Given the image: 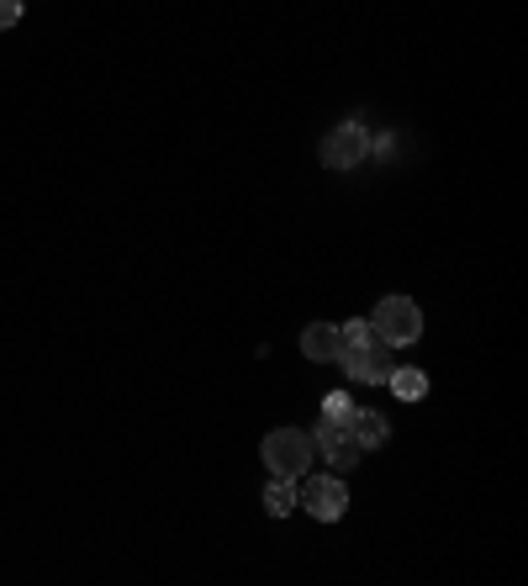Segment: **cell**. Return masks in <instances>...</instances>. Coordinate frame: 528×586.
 I'll list each match as a JSON object with an SVG mask.
<instances>
[{"instance_id": "1", "label": "cell", "mask_w": 528, "mask_h": 586, "mask_svg": "<svg viewBox=\"0 0 528 586\" xmlns=\"http://www.w3.org/2000/svg\"><path fill=\"white\" fill-rule=\"evenodd\" d=\"M264 466H270V476H281V481H302L306 466H312V439L306 433H296V428H275V433H264Z\"/></svg>"}, {"instance_id": "2", "label": "cell", "mask_w": 528, "mask_h": 586, "mask_svg": "<svg viewBox=\"0 0 528 586\" xmlns=\"http://www.w3.org/2000/svg\"><path fill=\"white\" fill-rule=\"evenodd\" d=\"M370 328H375V339H381V344H391V349L418 344V339H423V312L412 306V296H387V302L375 306Z\"/></svg>"}, {"instance_id": "3", "label": "cell", "mask_w": 528, "mask_h": 586, "mask_svg": "<svg viewBox=\"0 0 528 586\" xmlns=\"http://www.w3.org/2000/svg\"><path fill=\"white\" fill-rule=\"evenodd\" d=\"M339 364H344L349 381H360V385H381L391 370H397V364H391V344H381L375 333H370L365 344H344V349H339Z\"/></svg>"}, {"instance_id": "4", "label": "cell", "mask_w": 528, "mask_h": 586, "mask_svg": "<svg viewBox=\"0 0 528 586\" xmlns=\"http://www.w3.org/2000/svg\"><path fill=\"white\" fill-rule=\"evenodd\" d=\"M296 502L317 518V524H339L349 512V486L339 476H306L302 491H296Z\"/></svg>"}, {"instance_id": "5", "label": "cell", "mask_w": 528, "mask_h": 586, "mask_svg": "<svg viewBox=\"0 0 528 586\" xmlns=\"http://www.w3.org/2000/svg\"><path fill=\"white\" fill-rule=\"evenodd\" d=\"M370 154V133L360 121H344V127H333L323 138V164L327 169H354V164Z\"/></svg>"}, {"instance_id": "6", "label": "cell", "mask_w": 528, "mask_h": 586, "mask_svg": "<svg viewBox=\"0 0 528 586\" xmlns=\"http://www.w3.org/2000/svg\"><path fill=\"white\" fill-rule=\"evenodd\" d=\"M317 449H323L327 455V466H360V455H365V449L354 445V433H349V428H339V423H323L317 428Z\"/></svg>"}, {"instance_id": "7", "label": "cell", "mask_w": 528, "mask_h": 586, "mask_svg": "<svg viewBox=\"0 0 528 586\" xmlns=\"http://www.w3.org/2000/svg\"><path fill=\"white\" fill-rule=\"evenodd\" d=\"M339 349H344V339H339V328H333V323H312L302 333V354H306V360L327 364V360H339Z\"/></svg>"}, {"instance_id": "8", "label": "cell", "mask_w": 528, "mask_h": 586, "mask_svg": "<svg viewBox=\"0 0 528 586\" xmlns=\"http://www.w3.org/2000/svg\"><path fill=\"white\" fill-rule=\"evenodd\" d=\"M349 433H354V445H360V449H381L391 439V423L381 418V412H354Z\"/></svg>"}, {"instance_id": "9", "label": "cell", "mask_w": 528, "mask_h": 586, "mask_svg": "<svg viewBox=\"0 0 528 586\" xmlns=\"http://www.w3.org/2000/svg\"><path fill=\"white\" fill-rule=\"evenodd\" d=\"M387 385L402 397V402H423V397H428V375H423V370H391Z\"/></svg>"}, {"instance_id": "10", "label": "cell", "mask_w": 528, "mask_h": 586, "mask_svg": "<svg viewBox=\"0 0 528 586\" xmlns=\"http://www.w3.org/2000/svg\"><path fill=\"white\" fill-rule=\"evenodd\" d=\"M291 507H296V486L275 476V481L264 486V512H275V518H285Z\"/></svg>"}, {"instance_id": "11", "label": "cell", "mask_w": 528, "mask_h": 586, "mask_svg": "<svg viewBox=\"0 0 528 586\" xmlns=\"http://www.w3.org/2000/svg\"><path fill=\"white\" fill-rule=\"evenodd\" d=\"M354 412H360V407L349 402L344 391H333V397H327V402H323V423H339V428H349V423H354Z\"/></svg>"}, {"instance_id": "12", "label": "cell", "mask_w": 528, "mask_h": 586, "mask_svg": "<svg viewBox=\"0 0 528 586\" xmlns=\"http://www.w3.org/2000/svg\"><path fill=\"white\" fill-rule=\"evenodd\" d=\"M370 333H375L370 323H344V328H339V339H344V344H365Z\"/></svg>"}, {"instance_id": "13", "label": "cell", "mask_w": 528, "mask_h": 586, "mask_svg": "<svg viewBox=\"0 0 528 586\" xmlns=\"http://www.w3.org/2000/svg\"><path fill=\"white\" fill-rule=\"evenodd\" d=\"M17 21H21V0H0V32L17 27Z\"/></svg>"}]
</instances>
